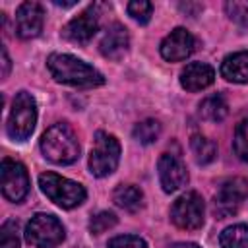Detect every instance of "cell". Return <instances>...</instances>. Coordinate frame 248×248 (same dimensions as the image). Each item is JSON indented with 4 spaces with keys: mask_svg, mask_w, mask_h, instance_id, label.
I'll return each mask as SVG.
<instances>
[{
    "mask_svg": "<svg viewBox=\"0 0 248 248\" xmlns=\"http://www.w3.org/2000/svg\"><path fill=\"white\" fill-rule=\"evenodd\" d=\"M46 68L58 83H66L74 87H97L105 83V78L99 70H95L93 66L85 64L83 60L72 54L52 52L46 58Z\"/></svg>",
    "mask_w": 248,
    "mask_h": 248,
    "instance_id": "1",
    "label": "cell"
},
{
    "mask_svg": "<svg viewBox=\"0 0 248 248\" xmlns=\"http://www.w3.org/2000/svg\"><path fill=\"white\" fill-rule=\"evenodd\" d=\"M43 155L54 165H72L79 159V143L66 122L52 124L41 138Z\"/></svg>",
    "mask_w": 248,
    "mask_h": 248,
    "instance_id": "2",
    "label": "cell"
},
{
    "mask_svg": "<svg viewBox=\"0 0 248 248\" xmlns=\"http://www.w3.org/2000/svg\"><path fill=\"white\" fill-rule=\"evenodd\" d=\"M39 186L50 202H54L56 205H60L64 209L78 207L79 203L85 202V196H87L85 188L79 182L64 178L56 172H43L39 176Z\"/></svg>",
    "mask_w": 248,
    "mask_h": 248,
    "instance_id": "3",
    "label": "cell"
},
{
    "mask_svg": "<svg viewBox=\"0 0 248 248\" xmlns=\"http://www.w3.org/2000/svg\"><path fill=\"white\" fill-rule=\"evenodd\" d=\"M37 124V103L31 93L19 91L14 97L12 110L8 116V136L14 141H25Z\"/></svg>",
    "mask_w": 248,
    "mask_h": 248,
    "instance_id": "4",
    "label": "cell"
},
{
    "mask_svg": "<svg viewBox=\"0 0 248 248\" xmlns=\"http://www.w3.org/2000/svg\"><path fill=\"white\" fill-rule=\"evenodd\" d=\"M120 161V143L112 134L97 132L93 149L89 153V169L95 176L103 178L116 170Z\"/></svg>",
    "mask_w": 248,
    "mask_h": 248,
    "instance_id": "5",
    "label": "cell"
},
{
    "mask_svg": "<svg viewBox=\"0 0 248 248\" xmlns=\"http://www.w3.org/2000/svg\"><path fill=\"white\" fill-rule=\"evenodd\" d=\"M25 240L35 248H56L64 240V227L50 213H37L25 227Z\"/></svg>",
    "mask_w": 248,
    "mask_h": 248,
    "instance_id": "6",
    "label": "cell"
},
{
    "mask_svg": "<svg viewBox=\"0 0 248 248\" xmlns=\"http://www.w3.org/2000/svg\"><path fill=\"white\" fill-rule=\"evenodd\" d=\"M205 205L198 192H186L170 205V221L184 231H196L203 225Z\"/></svg>",
    "mask_w": 248,
    "mask_h": 248,
    "instance_id": "7",
    "label": "cell"
},
{
    "mask_svg": "<svg viewBox=\"0 0 248 248\" xmlns=\"http://www.w3.org/2000/svg\"><path fill=\"white\" fill-rule=\"evenodd\" d=\"M246 196H248V180L246 178H242V176L227 178L225 182H221V186L215 194V202H213L215 213L221 219L234 215L238 211V207L242 205V202L246 200Z\"/></svg>",
    "mask_w": 248,
    "mask_h": 248,
    "instance_id": "8",
    "label": "cell"
},
{
    "mask_svg": "<svg viewBox=\"0 0 248 248\" xmlns=\"http://www.w3.org/2000/svg\"><path fill=\"white\" fill-rule=\"evenodd\" d=\"M0 184L6 200L19 203L29 192V174L27 169L14 159H4L0 165Z\"/></svg>",
    "mask_w": 248,
    "mask_h": 248,
    "instance_id": "9",
    "label": "cell"
},
{
    "mask_svg": "<svg viewBox=\"0 0 248 248\" xmlns=\"http://www.w3.org/2000/svg\"><path fill=\"white\" fill-rule=\"evenodd\" d=\"M157 172H159V182L167 194L180 190L188 182V170L186 165L182 163L180 157L172 153H163L157 163Z\"/></svg>",
    "mask_w": 248,
    "mask_h": 248,
    "instance_id": "10",
    "label": "cell"
},
{
    "mask_svg": "<svg viewBox=\"0 0 248 248\" xmlns=\"http://www.w3.org/2000/svg\"><path fill=\"white\" fill-rule=\"evenodd\" d=\"M97 29H99V14L95 6H89L85 12H81L79 16H76L66 23V27L62 29V35L64 39L76 45H87L97 33Z\"/></svg>",
    "mask_w": 248,
    "mask_h": 248,
    "instance_id": "11",
    "label": "cell"
},
{
    "mask_svg": "<svg viewBox=\"0 0 248 248\" xmlns=\"http://www.w3.org/2000/svg\"><path fill=\"white\" fill-rule=\"evenodd\" d=\"M196 48V39L194 35L184 29V27H176L174 31H170L163 41H161V56L169 62H180L186 60Z\"/></svg>",
    "mask_w": 248,
    "mask_h": 248,
    "instance_id": "12",
    "label": "cell"
},
{
    "mask_svg": "<svg viewBox=\"0 0 248 248\" xmlns=\"http://www.w3.org/2000/svg\"><path fill=\"white\" fill-rule=\"evenodd\" d=\"M45 12L37 2H23L16 12V33L21 39H33L41 33Z\"/></svg>",
    "mask_w": 248,
    "mask_h": 248,
    "instance_id": "13",
    "label": "cell"
},
{
    "mask_svg": "<svg viewBox=\"0 0 248 248\" xmlns=\"http://www.w3.org/2000/svg\"><path fill=\"white\" fill-rule=\"evenodd\" d=\"M128 45H130V35H128V29L120 23H112L107 33L103 35L101 43H99V50L105 58H110V60H118L124 56V52L128 50Z\"/></svg>",
    "mask_w": 248,
    "mask_h": 248,
    "instance_id": "14",
    "label": "cell"
},
{
    "mask_svg": "<svg viewBox=\"0 0 248 248\" xmlns=\"http://www.w3.org/2000/svg\"><path fill=\"white\" fill-rule=\"evenodd\" d=\"M215 79V70L205 62H192L180 72V85L186 91H202Z\"/></svg>",
    "mask_w": 248,
    "mask_h": 248,
    "instance_id": "15",
    "label": "cell"
},
{
    "mask_svg": "<svg viewBox=\"0 0 248 248\" xmlns=\"http://www.w3.org/2000/svg\"><path fill=\"white\" fill-rule=\"evenodd\" d=\"M221 76L232 83L248 81V50L229 54L221 64Z\"/></svg>",
    "mask_w": 248,
    "mask_h": 248,
    "instance_id": "16",
    "label": "cell"
},
{
    "mask_svg": "<svg viewBox=\"0 0 248 248\" xmlns=\"http://www.w3.org/2000/svg\"><path fill=\"white\" fill-rule=\"evenodd\" d=\"M112 202L124 211H138L143 205V192L134 184H120L112 192Z\"/></svg>",
    "mask_w": 248,
    "mask_h": 248,
    "instance_id": "17",
    "label": "cell"
},
{
    "mask_svg": "<svg viewBox=\"0 0 248 248\" xmlns=\"http://www.w3.org/2000/svg\"><path fill=\"white\" fill-rule=\"evenodd\" d=\"M229 114V105L223 95H211L205 97L200 103V116L209 122H221Z\"/></svg>",
    "mask_w": 248,
    "mask_h": 248,
    "instance_id": "18",
    "label": "cell"
},
{
    "mask_svg": "<svg viewBox=\"0 0 248 248\" xmlns=\"http://www.w3.org/2000/svg\"><path fill=\"white\" fill-rule=\"evenodd\" d=\"M221 248H248V225L238 223L227 227L219 236Z\"/></svg>",
    "mask_w": 248,
    "mask_h": 248,
    "instance_id": "19",
    "label": "cell"
},
{
    "mask_svg": "<svg viewBox=\"0 0 248 248\" xmlns=\"http://www.w3.org/2000/svg\"><path fill=\"white\" fill-rule=\"evenodd\" d=\"M190 147H192V153H194V157H196V161H198L200 165L211 163V161L215 159V155H217V145H215L209 138L200 136V134L192 136Z\"/></svg>",
    "mask_w": 248,
    "mask_h": 248,
    "instance_id": "20",
    "label": "cell"
},
{
    "mask_svg": "<svg viewBox=\"0 0 248 248\" xmlns=\"http://www.w3.org/2000/svg\"><path fill=\"white\" fill-rule=\"evenodd\" d=\"M161 134V124L155 118H147L136 124L134 128V140H138L140 143H153Z\"/></svg>",
    "mask_w": 248,
    "mask_h": 248,
    "instance_id": "21",
    "label": "cell"
},
{
    "mask_svg": "<svg viewBox=\"0 0 248 248\" xmlns=\"http://www.w3.org/2000/svg\"><path fill=\"white\" fill-rule=\"evenodd\" d=\"M232 147L234 153L238 155V159L248 163V118L242 120L236 130H234V140H232Z\"/></svg>",
    "mask_w": 248,
    "mask_h": 248,
    "instance_id": "22",
    "label": "cell"
},
{
    "mask_svg": "<svg viewBox=\"0 0 248 248\" xmlns=\"http://www.w3.org/2000/svg\"><path fill=\"white\" fill-rule=\"evenodd\" d=\"M116 225V215L112 211H99L97 215H93L89 219V231L93 234H103L108 229H112Z\"/></svg>",
    "mask_w": 248,
    "mask_h": 248,
    "instance_id": "23",
    "label": "cell"
},
{
    "mask_svg": "<svg viewBox=\"0 0 248 248\" xmlns=\"http://www.w3.org/2000/svg\"><path fill=\"white\" fill-rule=\"evenodd\" d=\"M0 248H19L17 221L8 219V221L0 227Z\"/></svg>",
    "mask_w": 248,
    "mask_h": 248,
    "instance_id": "24",
    "label": "cell"
},
{
    "mask_svg": "<svg viewBox=\"0 0 248 248\" xmlns=\"http://www.w3.org/2000/svg\"><path fill=\"white\" fill-rule=\"evenodd\" d=\"M128 14L138 21V23H147L151 19V12H153V4L147 0H134L126 6Z\"/></svg>",
    "mask_w": 248,
    "mask_h": 248,
    "instance_id": "25",
    "label": "cell"
},
{
    "mask_svg": "<svg viewBox=\"0 0 248 248\" xmlns=\"http://www.w3.org/2000/svg\"><path fill=\"white\" fill-rule=\"evenodd\" d=\"M225 12L227 16L242 25H248V0H232L225 4Z\"/></svg>",
    "mask_w": 248,
    "mask_h": 248,
    "instance_id": "26",
    "label": "cell"
},
{
    "mask_svg": "<svg viewBox=\"0 0 248 248\" xmlns=\"http://www.w3.org/2000/svg\"><path fill=\"white\" fill-rule=\"evenodd\" d=\"M108 248H147V244L143 238L136 234H122V236H114L108 242Z\"/></svg>",
    "mask_w": 248,
    "mask_h": 248,
    "instance_id": "27",
    "label": "cell"
},
{
    "mask_svg": "<svg viewBox=\"0 0 248 248\" xmlns=\"http://www.w3.org/2000/svg\"><path fill=\"white\" fill-rule=\"evenodd\" d=\"M10 56H8V50H6V46H2V78H8V74H10Z\"/></svg>",
    "mask_w": 248,
    "mask_h": 248,
    "instance_id": "28",
    "label": "cell"
},
{
    "mask_svg": "<svg viewBox=\"0 0 248 248\" xmlns=\"http://www.w3.org/2000/svg\"><path fill=\"white\" fill-rule=\"evenodd\" d=\"M172 248H200V246L194 244V242H178V244H174Z\"/></svg>",
    "mask_w": 248,
    "mask_h": 248,
    "instance_id": "29",
    "label": "cell"
}]
</instances>
